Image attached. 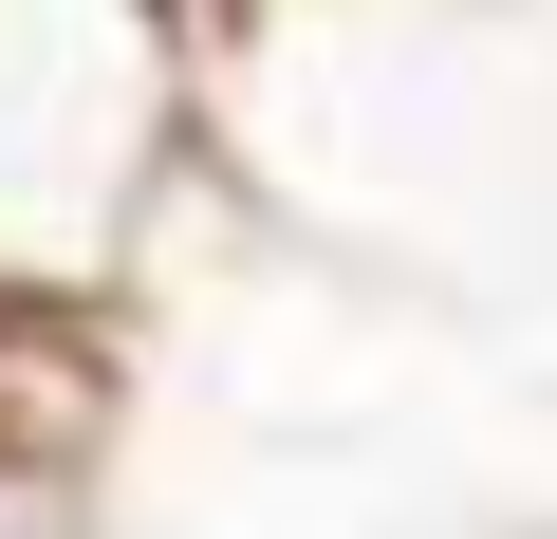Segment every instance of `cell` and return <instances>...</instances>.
Segmentation results:
<instances>
[{"mask_svg":"<svg viewBox=\"0 0 557 539\" xmlns=\"http://www.w3.org/2000/svg\"><path fill=\"white\" fill-rule=\"evenodd\" d=\"M186 168V0H0V298H75Z\"/></svg>","mask_w":557,"mask_h":539,"instance_id":"1","label":"cell"}]
</instances>
